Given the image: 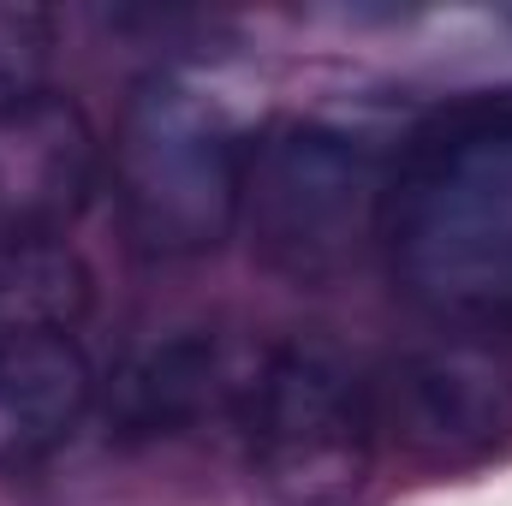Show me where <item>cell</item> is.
Instances as JSON below:
<instances>
[{
    "instance_id": "6da1fadb",
    "label": "cell",
    "mask_w": 512,
    "mask_h": 506,
    "mask_svg": "<svg viewBox=\"0 0 512 506\" xmlns=\"http://www.w3.org/2000/svg\"><path fill=\"white\" fill-rule=\"evenodd\" d=\"M382 239L411 304L512 328V102L459 114L405 155Z\"/></svg>"
},
{
    "instance_id": "7a4b0ae2",
    "label": "cell",
    "mask_w": 512,
    "mask_h": 506,
    "mask_svg": "<svg viewBox=\"0 0 512 506\" xmlns=\"http://www.w3.org/2000/svg\"><path fill=\"white\" fill-rule=\"evenodd\" d=\"M387 191L393 173L358 131L280 120L245 155L239 221L262 268L292 286H328L382 239Z\"/></svg>"
},
{
    "instance_id": "3957f363",
    "label": "cell",
    "mask_w": 512,
    "mask_h": 506,
    "mask_svg": "<svg viewBox=\"0 0 512 506\" xmlns=\"http://www.w3.org/2000/svg\"><path fill=\"white\" fill-rule=\"evenodd\" d=\"M245 143L215 96L185 78H143L114 131V197L149 256H203L239 227Z\"/></svg>"
},
{
    "instance_id": "277c9868",
    "label": "cell",
    "mask_w": 512,
    "mask_h": 506,
    "mask_svg": "<svg viewBox=\"0 0 512 506\" xmlns=\"http://www.w3.org/2000/svg\"><path fill=\"white\" fill-rule=\"evenodd\" d=\"M251 465L280 506H352L376 477V387L328 340L274 346L251 381Z\"/></svg>"
},
{
    "instance_id": "5b68a950",
    "label": "cell",
    "mask_w": 512,
    "mask_h": 506,
    "mask_svg": "<svg viewBox=\"0 0 512 506\" xmlns=\"http://www.w3.org/2000/svg\"><path fill=\"white\" fill-rule=\"evenodd\" d=\"M102 173V137L72 96L0 108V239H60Z\"/></svg>"
},
{
    "instance_id": "8992f818",
    "label": "cell",
    "mask_w": 512,
    "mask_h": 506,
    "mask_svg": "<svg viewBox=\"0 0 512 506\" xmlns=\"http://www.w3.org/2000/svg\"><path fill=\"white\" fill-rule=\"evenodd\" d=\"M376 417L417 453H477L512 429V376L465 346L411 352L393 364L387 387H376Z\"/></svg>"
},
{
    "instance_id": "52a82bcc",
    "label": "cell",
    "mask_w": 512,
    "mask_h": 506,
    "mask_svg": "<svg viewBox=\"0 0 512 506\" xmlns=\"http://www.w3.org/2000/svg\"><path fill=\"white\" fill-rule=\"evenodd\" d=\"M256 364H239V352L209 328H179L149 346H137L108 387V417L120 435H179L203 417L251 399Z\"/></svg>"
},
{
    "instance_id": "ba28073f",
    "label": "cell",
    "mask_w": 512,
    "mask_h": 506,
    "mask_svg": "<svg viewBox=\"0 0 512 506\" xmlns=\"http://www.w3.org/2000/svg\"><path fill=\"white\" fill-rule=\"evenodd\" d=\"M96 399V370L72 334L0 346V471H24L72 441Z\"/></svg>"
},
{
    "instance_id": "9c48e42d",
    "label": "cell",
    "mask_w": 512,
    "mask_h": 506,
    "mask_svg": "<svg viewBox=\"0 0 512 506\" xmlns=\"http://www.w3.org/2000/svg\"><path fill=\"white\" fill-rule=\"evenodd\" d=\"M90 298L96 280L66 239H0V346L72 334Z\"/></svg>"
},
{
    "instance_id": "30bf717a",
    "label": "cell",
    "mask_w": 512,
    "mask_h": 506,
    "mask_svg": "<svg viewBox=\"0 0 512 506\" xmlns=\"http://www.w3.org/2000/svg\"><path fill=\"white\" fill-rule=\"evenodd\" d=\"M54 60V12L30 0H0V108L42 96Z\"/></svg>"
}]
</instances>
